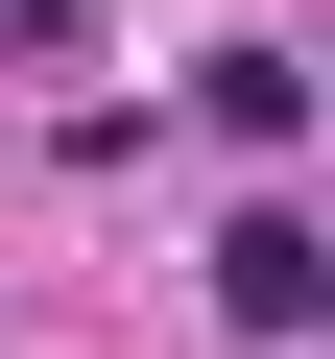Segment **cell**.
<instances>
[{"label": "cell", "mask_w": 335, "mask_h": 359, "mask_svg": "<svg viewBox=\"0 0 335 359\" xmlns=\"http://www.w3.org/2000/svg\"><path fill=\"white\" fill-rule=\"evenodd\" d=\"M216 311H240V335H311V311H335V240H311V216H240V240H216Z\"/></svg>", "instance_id": "obj_1"}, {"label": "cell", "mask_w": 335, "mask_h": 359, "mask_svg": "<svg viewBox=\"0 0 335 359\" xmlns=\"http://www.w3.org/2000/svg\"><path fill=\"white\" fill-rule=\"evenodd\" d=\"M192 120H216V144H264V168H287V144H311V48H216V72H192Z\"/></svg>", "instance_id": "obj_2"}, {"label": "cell", "mask_w": 335, "mask_h": 359, "mask_svg": "<svg viewBox=\"0 0 335 359\" xmlns=\"http://www.w3.org/2000/svg\"><path fill=\"white\" fill-rule=\"evenodd\" d=\"M0 48H72V0H0Z\"/></svg>", "instance_id": "obj_3"}]
</instances>
